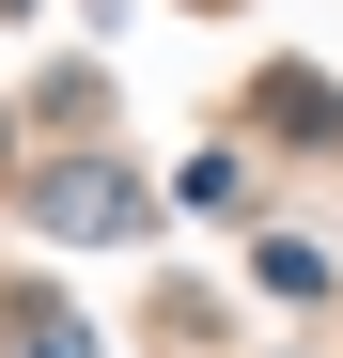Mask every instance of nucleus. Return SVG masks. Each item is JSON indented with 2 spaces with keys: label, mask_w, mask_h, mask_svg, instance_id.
<instances>
[{
  "label": "nucleus",
  "mask_w": 343,
  "mask_h": 358,
  "mask_svg": "<svg viewBox=\"0 0 343 358\" xmlns=\"http://www.w3.org/2000/svg\"><path fill=\"white\" fill-rule=\"evenodd\" d=\"M47 218H63V234H125L141 203H125V187H109V171H63V187H47Z\"/></svg>",
  "instance_id": "1"
},
{
  "label": "nucleus",
  "mask_w": 343,
  "mask_h": 358,
  "mask_svg": "<svg viewBox=\"0 0 343 358\" xmlns=\"http://www.w3.org/2000/svg\"><path fill=\"white\" fill-rule=\"evenodd\" d=\"M16 358H94V343H78V327H31V343H16Z\"/></svg>",
  "instance_id": "2"
}]
</instances>
